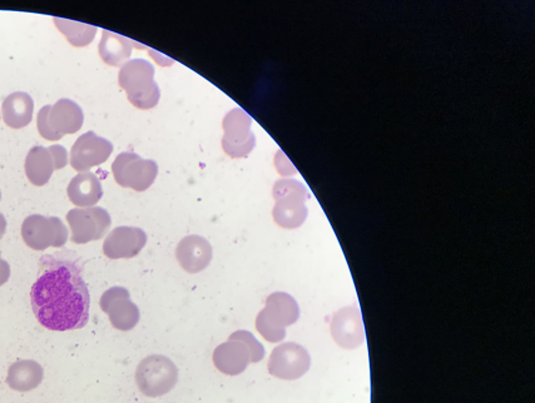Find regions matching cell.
<instances>
[{
    "mask_svg": "<svg viewBox=\"0 0 535 403\" xmlns=\"http://www.w3.org/2000/svg\"><path fill=\"white\" fill-rule=\"evenodd\" d=\"M5 217H3L2 214H0V238H2L3 234H5Z\"/></svg>",
    "mask_w": 535,
    "mask_h": 403,
    "instance_id": "cell-26",
    "label": "cell"
},
{
    "mask_svg": "<svg viewBox=\"0 0 535 403\" xmlns=\"http://www.w3.org/2000/svg\"><path fill=\"white\" fill-rule=\"evenodd\" d=\"M299 305L288 294H271L266 301V308L260 312L256 327L266 341L280 342L285 338V328L299 320Z\"/></svg>",
    "mask_w": 535,
    "mask_h": 403,
    "instance_id": "cell-5",
    "label": "cell"
},
{
    "mask_svg": "<svg viewBox=\"0 0 535 403\" xmlns=\"http://www.w3.org/2000/svg\"><path fill=\"white\" fill-rule=\"evenodd\" d=\"M311 357L308 349L294 342L278 346L268 359V372L276 378L294 381L308 374Z\"/></svg>",
    "mask_w": 535,
    "mask_h": 403,
    "instance_id": "cell-8",
    "label": "cell"
},
{
    "mask_svg": "<svg viewBox=\"0 0 535 403\" xmlns=\"http://www.w3.org/2000/svg\"><path fill=\"white\" fill-rule=\"evenodd\" d=\"M252 119L250 114L242 108L232 109L225 116L222 127L225 136L222 138V148L228 157L245 158L252 152L256 146V137L251 130Z\"/></svg>",
    "mask_w": 535,
    "mask_h": 403,
    "instance_id": "cell-7",
    "label": "cell"
},
{
    "mask_svg": "<svg viewBox=\"0 0 535 403\" xmlns=\"http://www.w3.org/2000/svg\"><path fill=\"white\" fill-rule=\"evenodd\" d=\"M53 172H55V163L48 148L33 147L26 158V173L30 182L35 186H45L48 183Z\"/></svg>",
    "mask_w": 535,
    "mask_h": 403,
    "instance_id": "cell-20",
    "label": "cell"
},
{
    "mask_svg": "<svg viewBox=\"0 0 535 403\" xmlns=\"http://www.w3.org/2000/svg\"><path fill=\"white\" fill-rule=\"evenodd\" d=\"M70 202L80 208H90L99 203L103 196L102 184L96 174L84 172L77 174L70 181L67 190Z\"/></svg>",
    "mask_w": 535,
    "mask_h": 403,
    "instance_id": "cell-18",
    "label": "cell"
},
{
    "mask_svg": "<svg viewBox=\"0 0 535 403\" xmlns=\"http://www.w3.org/2000/svg\"><path fill=\"white\" fill-rule=\"evenodd\" d=\"M33 113L35 100L26 92L9 94L2 104L3 120L12 129H22L29 126Z\"/></svg>",
    "mask_w": 535,
    "mask_h": 403,
    "instance_id": "cell-17",
    "label": "cell"
},
{
    "mask_svg": "<svg viewBox=\"0 0 535 403\" xmlns=\"http://www.w3.org/2000/svg\"><path fill=\"white\" fill-rule=\"evenodd\" d=\"M113 152V144L94 132L82 134L70 150V166L77 172H89L106 162Z\"/></svg>",
    "mask_w": 535,
    "mask_h": 403,
    "instance_id": "cell-11",
    "label": "cell"
},
{
    "mask_svg": "<svg viewBox=\"0 0 535 403\" xmlns=\"http://www.w3.org/2000/svg\"><path fill=\"white\" fill-rule=\"evenodd\" d=\"M133 42L126 36L116 35L110 30H103L99 46L100 59L110 67H122L132 55Z\"/></svg>",
    "mask_w": 535,
    "mask_h": 403,
    "instance_id": "cell-19",
    "label": "cell"
},
{
    "mask_svg": "<svg viewBox=\"0 0 535 403\" xmlns=\"http://www.w3.org/2000/svg\"><path fill=\"white\" fill-rule=\"evenodd\" d=\"M53 22L57 29L68 40L69 45L76 48L89 46L96 38V26L63 18H53Z\"/></svg>",
    "mask_w": 535,
    "mask_h": 403,
    "instance_id": "cell-22",
    "label": "cell"
},
{
    "mask_svg": "<svg viewBox=\"0 0 535 403\" xmlns=\"http://www.w3.org/2000/svg\"><path fill=\"white\" fill-rule=\"evenodd\" d=\"M74 243L100 240L110 227L109 212L100 207L76 208L67 214Z\"/></svg>",
    "mask_w": 535,
    "mask_h": 403,
    "instance_id": "cell-9",
    "label": "cell"
},
{
    "mask_svg": "<svg viewBox=\"0 0 535 403\" xmlns=\"http://www.w3.org/2000/svg\"><path fill=\"white\" fill-rule=\"evenodd\" d=\"M83 123V109L74 100L63 98L50 106L48 124L57 140H60L67 134L79 132L82 129Z\"/></svg>",
    "mask_w": 535,
    "mask_h": 403,
    "instance_id": "cell-15",
    "label": "cell"
},
{
    "mask_svg": "<svg viewBox=\"0 0 535 403\" xmlns=\"http://www.w3.org/2000/svg\"><path fill=\"white\" fill-rule=\"evenodd\" d=\"M30 305L47 330H80L89 321L90 295L82 268L62 253L40 258L38 277L30 290Z\"/></svg>",
    "mask_w": 535,
    "mask_h": 403,
    "instance_id": "cell-1",
    "label": "cell"
},
{
    "mask_svg": "<svg viewBox=\"0 0 535 403\" xmlns=\"http://www.w3.org/2000/svg\"><path fill=\"white\" fill-rule=\"evenodd\" d=\"M272 194L276 201L272 211L275 223L286 230L301 227L308 218L305 202L309 198V193L304 184L294 180L278 181Z\"/></svg>",
    "mask_w": 535,
    "mask_h": 403,
    "instance_id": "cell-3",
    "label": "cell"
},
{
    "mask_svg": "<svg viewBox=\"0 0 535 403\" xmlns=\"http://www.w3.org/2000/svg\"><path fill=\"white\" fill-rule=\"evenodd\" d=\"M147 243V234L137 227H117L107 236L103 252L110 260L136 257Z\"/></svg>",
    "mask_w": 535,
    "mask_h": 403,
    "instance_id": "cell-13",
    "label": "cell"
},
{
    "mask_svg": "<svg viewBox=\"0 0 535 403\" xmlns=\"http://www.w3.org/2000/svg\"><path fill=\"white\" fill-rule=\"evenodd\" d=\"M331 335L340 347L354 349L362 346L365 342V328L359 308L350 305L336 312L331 321Z\"/></svg>",
    "mask_w": 535,
    "mask_h": 403,
    "instance_id": "cell-12",
    "label": "cell"
},
{
    "mask_svg": "<svg viewBox=\"0 0 535 403\" xmlns=\"http://www.w3.org/2000/svg\"><path fill=\"white\" fill-rule=\"evenodd\" d=\"M49 109L50 106H45L42 109L39 110L38 116H37V129H38L40 137L45 138V140H49V142H58L55 133H53L52 129H49Z\"/></svg>",
    "mask_w": 535,
    "mask_h": 403,
    "instance_id": "cell-24",
    "label": "cell"
},
{
    "mask_svg": "<svg viewBox=\"0 0 535 403\" xmlns=\"http://www.w3.org/2000/svg\"><path fill=\"white\" fill-rule=\"evenodd\" d=\"M23 238L30 248L43 251L50 246L62 247L68 238V232L59 218L32 216L26 218L22 227Z\"/></svg>",
    "mask_w": 535,
    "mask_h": 403,
    "instance_id": "cell-10",
    "label": "cell"
},
{
    "mask_svg": "<svg viewBox=\"0 0 535 403\" xmlns=\"http://www.w3.org/2000/svg\"><path fill=\"white\" fill-rule=\"evenodd\" d=\"M43 379V368L35 361H20L10 366L9 388L19 392H28L38 388Z\"/></svg>",
    "mask_w": 535,
    "mask_h": 403,
    "instance_id": "cell-21",
    "label": "cell"
},
{
    "mask_svg": "<svg viewBox=\"0 0 535 403\" xmlns=\"http://www.w3.org/2000/svg\"><path fill=\"white\" fill-rule=\"evenodd\" d=\"M230 339H236V341L244 342V344L247 346L248 348H250L252 364L260 362L261 359L265 357V348L262 347L260 342H258L257 339L254 337V335L250 334V332H235V334L231 336Z\"/></svg>",
    "mask_w": 535,
    "mask_h": 403,
    "instance_id": "cell-23",
    "label": "cell"
},
{
    "mask_svg": "<svg viewBox=\"0 0 535 403\" xmlns=\"http://www.w3.org/2000/svg\"><path fill=\"white\" fill-rule=\"evenodd\" d=\"M154 67L146 59L128 60L121 67L119 83L127 98L138 109H152L160 102V87L154 80Z\"/></svg>",
    "mask_w": 535,
    "mask_h": 403,
    "instance_id": "cell-2",
    "label": "cell"
},
{
    "mask_svg": "<svg viewBox=\"0 0 535 403\" xmlns=\"http://www.w3.org/2000/svg\"><path fill=\"white\" fill-rule=\"evenodd\" d=\"M214 250L206 238L191 234L182 238L176 248V258L187 274H194L210 266Z\"/></svg>",
    "mask_w": 535,
    "mask_h": 403,
    "instance_id": "cell-14",
    "label": "cell"
},
{
    "mask_svg": "<svg viewBox=\"0 0 535 403\" xmlns=\"http://www.w3.org/2000/svg\"><path fill=\"white\" fill-rule=\"evenodd\" d=\"M112 172L120 186L143 192L156 181L158 166L152 160H143L136 153L124 152L114 160Z\"/></svg>",
    "mask_w": 535,
    "mask_h": 403,
    "instance_id": "cell-6",
    "label": "cell"
},
{
    "mask_svg": "<svg viewBox=\"0 0 535 403\" xmlns=\"http://www.w3.org/2000/svg\"><path fill=\"white\" fill-rule=\"evenodd\" d=\"M50 156H52L53 163H55V170H62L68 164V152L66 148L60 144H53L48 147Z\"/></svg>",
    "mask_w": 535,
    "mask_h": 403,
    "instance_id": "cell-25",
    "label": "cell"
},
{
    "mask_svg": "<svg viewBox=\"0 0 535 403\" xmlns=\"http://www.w3.org/2000/svg\"><path fill=\"white\" fill-rule=\"evenodd\" d=\"M177 382V366L166 356H148L136 369L137 388L147 398H163L170 394Z\"/></svg>",
    "mask_w": 535,
    "mask_h": 403,
    "instance_id": "cell-4",
    "label": "cell"
},
{
    "mask_svg": "<svg viewBox=\"0 0 535 403\" xmlns=\"http://www.w3.org/2000/svg\"><path fill=\"white\" fill-rule=\"evenodd\" d=\"M251 362L250 348L244 342L231 339L218 346L214 352V364L218 371L227 376L242 374Z\"/></svg>",
    "mask_w": 535,
    "mask_h": 403,
    "instance_id": "cell-16",
    "label": "cell"
}]
</instances>
